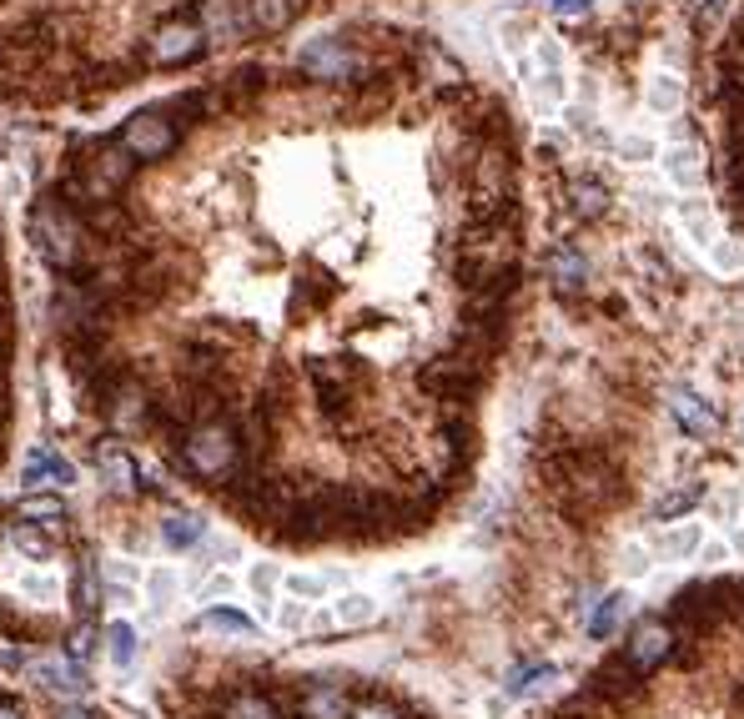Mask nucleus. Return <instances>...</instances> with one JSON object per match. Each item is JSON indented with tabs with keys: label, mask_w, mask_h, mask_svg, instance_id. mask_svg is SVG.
<instances>
[{
	"label": "nucleus",
	"mask_w": 744,
	"mask_h": 719,
	"mask_svg": "<svg viewBox=\"0 0 744 719\" xmlns=\"http://www.w3.org/2000/svg\"><path fill=\"white\" fill-rule=\"evenodd\" d=\"M669 413L680 418V428L690 432V438H715V428H719L715 407H709L694 388H669Z\"/></svg>",
	"instance_id": "14"
},
{
	"label": "nucleus",
	"mask_w": 744,
	"mask_h": 719,
	"mask_svg": "<svg viewBox=\"0 0 744 719\" xmlns=\"http://www.w3.org/2000/svg\"><path fill=\"white\" fill-rule=\"evenodd\" d=\"M680 96H684V86L674 76H659L649 86V106H654V111H674V106H680Z\"/></svg>",
	"instance_id": "34"
},
{
	"label": "nucleus",
	"mask_w": 744,
	"mask_h": 719,
	"mask_svg": "<svg viewBox=\"0 0 744 719\" xmlns=\"http://www.w3.org/2000/svg\"><path fill=\"white\" fill-rule=\"evenodd\" d=\"M694 544H699V528H680V534L664 538V553H690Z\"/></svg>",
	"instance_id": "37"
},
{
	"label": "nucleus",
	"mask_w": 744,
	"mask_h": 719,
	"mask_svg": "<svg viewBox=\"0 0 744 719\" xmlns=\"http://www.w3.org/2000/svg\"><path fill=\"white\" fill-rule=\"evenodd\" d=\"M719 71H724V81H730L734 92L744 96V40H730V46H724V56H719Z\"/></svg>",
	"instance_id": "33"
},
{
	"label": "nucleus",
	"mask_w": 744,
	"mask_h": 719,
	"mask_svg": "<svg viewBox=\"0 0 744 719\" xmlns=\"http://www.w3.org/2000/svg\"><path fill=\"white\" fill-rule=\"evenodd\" d=\"M347 719H403V709L388 705V699H363V705H353Z\"/></svg>",
	"instance_id": "36"
},
{
	"label": "nucleus",
	"mask_w": 744,
	"mask_h": 719,
	"mask_svg": "<svg viewBox=\"0 0 744 719\" xmlns=\"http://www.w3.org/2000/svg\"><path fill=\"white\" fill-rule=\"evenodd\" d=\"M202 46H207V40H202V26L186 21V15H171V21H161V26L146 36V61L151 65H186Z\"/></svg>",
	"instance_id": "6"
},
{
	"label": "nucleus",
	"mask_w": 744,
	"mask_h": 719,
	"mask_svg": "<svg viewBox=\"0 0 744 719\" xmlns=\"http://www.w3.org/2000/svg\"><path fill=\"white\" fill-rule=\"evenodd\" d=\"M734 186H740V192H744V151H740V157H734Z\"/></svg>",
	"instance_id": "45"
},
{
	"label": "nucleus",
	"mask_w": 744,
	"mask_h": 719,
	"mask_svg": "<svg viewBox=\"0 0 744 719\" xmlns=\"http://www.w3.org/2000/svg\"><path fill=\"white\" fill-rule=\"evenodd\" d=\"M544 272H549L553 292H563V297H574V292L588 288V261L574 242H553L549 257H544Z\"/></svg>",
	"instance_id": "12"
},
{
	"label": "nucleus",
	"mask_w": 744,
	"mask_h": 719,
	"mask_svg": "<svg viewBox=\"0 0 744 719\" xmlns=\"http://www.w3.org/2000/svg\"><path fill=\"white\" fill-rule=\"evenodd\" d=\"M31 236H36V252L51 261L61 277L81 272V261H86V217H81L71 202L61 196H40V207L31 211Z\"/></svg>",
	"instance_id": "3"
},
{
	"label": "nucleus",
	"mask_w": 744,
	"mask_h": 719,
	"mask_svg": "<svg viewBox=\"0 0 744 719\" xmlns=\"http://www.w3.org/2000/svg\"><path fill=\"white\" fill-rule=\"evenodd\" d=\"M247 11H252L257 36H277V31H288L307 11V0H247Z\"/></svg>",
	"instance_id": "18"
},
{
	"label": "nucleus",
	"mask_w": 744,
	"mask_h": 719,
	"mask_svg": "<svg viewBox=\"0 0 744 719\" xmlns=\"http://www.w3.org/2000/svg\"><path fill=\"white\" fill-rule=\"evenodd\" d=\"M569 207H574V217L594 222V217H603V211H609V186H603L594 171H584V176H569Z\"/></svg>",
	"instance_id": "19"
},
{
	"label": "nucleus",
	"mask_w": 744,
	"mask_h": 719,
	"mask_svg": "<svg viewBox=\"0 0 744 719\" xmlns=\"http://www.w3.org/2000/svg\"><path fill=\"white\" fill-rule=\"evenodd\" d=\"M0 719H26V715H21V705H11V699H0Z\"/></svg>",
	"instance_id": "44"
},
{
	"label": "nucleus",
	"mask_w": 744,
	"mask_h": 719,
	"mask_svg": "<svg viewBox=\"0 0 744 719\" xmlns=\"http://www.w3.org/2000/svg\"><path fill=\"white\" fill-rule=\"evenodd\" d=\"M56 719H96V715H92V709H81V705H65Z\"/></svg>",
	"instance_id": "42"
},
{
	"label": "nucleus",
	"mask_w": 744,
	"mask_h": 719,
	"mask_svg": "<svg viewBox=\"0 0 744 719\" xmlns=\"http://www.w3.org/2000/svg\"><path fill=\"white\" fill-rule=\"evenodd\" d=\"M71 478H76V473H71V463H65L51 443H40L36 453L26 458V488H31V493H51V488H65Z\"/></svg>",
	"instance_id": "15"
},
{
	"label": "nucleus",
	"mask_w": 744,
	"mask_h": 719,
	"mask_svg": "<svg viewBox=\"0 0 744 719\" xmlns=\"http://www.w3.org/2000/svg\"><path fill=\"white\" fill-rule=\"evenodd\" d=\"M96 473H101V484L111 488V493H136V463H131V453L121 448V438H101L96 443Z\"/></svg>",
	"instance_id": "13"
},
{
	"label": "nucleus",
	"mask_w": 744,
	"mask_h": 719,
	"mask_svg": "<svg viewBox=\"0 0 744 719\" xmlns=\"http://www.w3.org/2000/svg\"><path fill=\"white\" fill-rule=\"evenodd\" d=\"M11 544H15V553H26V559H36V563L56 553V544L40 534L36 523H15V528H11Z\"/></svg>",
	"instance_id": "26"
},
{
	"label": "nucleus",
	"mask_w": 744,
	"mask_h": 719,
	"mask_svg": "<svg viewBox=\"0 0 744 719\" xmlns=\"http://www.w3.org/2000/svg\"><path fill=\"white\" fill-rule=\"evenodd\" d=\"M96 639H101V629H96L92 619H81V629L71 634V659H81V665H86V659L96 654Z\"/></svg>",
	"instance_id": "35"
},
{
	"label": "nucleus",
	"mask_w": 744,
	"mask_h": 719,
	"mask_svg": "<svg viewBox=\"0 0 744 719\" xmlns=\"http://www.w3.org/2000/svg\"><path fill=\"white\" fill-rule=\"evenodd\" d=\"M699 498H705V488H699V484H690V488H674V493H669V498H659V503H654V519H659V523L680 519V513H690L694 503H699Z\"/></svg>",
	"instance_id": "30"
},
{
	"label": "nucleus",
	"mask_w": 744,
	"mask_h": 719,
	"mask_svg": "<svg viewBox=\"0 0 744 719\" xmlns=\"http://www.w3.org/2000/svg\"><path fill=\"white\" fill-rule=\"evenodd\" d=\"M644 569H649V563H644V553L629 549V574H644Z\"/></svg>",
	"instance_id": "43"
},
{
	"label": "nucleus",
	"mask_w": 744,
	"mask_h": 719,
	"mask_svg": "<svg viewBox=\"0 0 744 719\" xmlns=\"http://www.w3.org/2000/svg\"><path fill=\"white\" fill-rule=\"evenodd\" d=\"M131 171H136V161L126 157V146H121L117 136H111V142H86L76 157H71V167H65L56 196L71 202L76 211L106 207V202H121Z\"/></svg>",
	"instance_id": "1"
},
{
	"label": "nucleus",
	"mask_w": 744,
	"mask_h": 719,
	"mask_svg": "<svg viewBox=\"0 0 744 719\" xmlns=\"http://www.w3.org/2000/svg\"><path fill=\"white\" fill-rule=\"evenodd\" d=\"M182 468L202 484H232L236 468H242V438H236L232 418H202L192 428H182L171 438Z\"/></svg>",
	"instance_id": "2"
},
{
	"label": "nucleus",
	"mask_w": 744,
	"mask_h": 719,
	"mask_svg": "<svg viewBox=\"0 0 744 719\" xmlns=\"http://www.w3.org/2000/svg\"><path fill=\"white\" fill-rule=\"evenodd\" d=\"M196 26H202V40H211V46H236V40L257 36L247 0H202Z\"/></svg>",
	"instance_id": "7"
},
{
	"label": "nucleus",
	"mask_w": 744,
	"mask_h": 719,
	"mask_svg": "<svg viewBox=\"0 0 744 719\" xmlns=\"http://www.w3.org/2000/svg\"><path fill=\"white\" fill-rule=\"evenodd\" d=\"M101 644H106V659L117 669H131L136 665V629L126 624V619H117V624L101 629Z\"/></svg>",
	"instance_id": "22"
},
{
	"label": "nucleus",
	"mask_w": 744,
	"mask_h": 719,
	"mask_svg": "<svg viewBox=\"0 0 744 719\" xmlns=\"http://www.w3.org/2000/svg\"><path fill=\"white\" fill-rule=\"evenodd\" d=\"M297 715L302 719H347L353 715V699L342 684H307L297 699Z\"/></svg>",
	"instance_id": "16"
},
{
	"label": "nucleus",
	"mask_w": 744,
	"mask_h": 719,
	"mask_svg": "<svg viewBox=\"0 0 744 719\" xmlns=\"http://www.w3.org/2000/svg\"><path fill=\"white\" fill-rule=\"evenodd\" d=\"M252 588H257V594H272V569H267V563L252 569Z\"/></svg>",
	"instance_id": "41"
},
{
	"label": "nucleus",
	"mask_w": 744,
	"mask_h": 719,
	"mask_svg": "<svg viewBox=\"0 0 744 719\" xmlns=\"http://www.w3.org/2000/svg\"><path fill=\"white\" fill-rule=\"evenodd\" d=\"M117 142L126 146L131 161H161V157H171V151H176L182 126H176V117H171L167 106H146V111H136V117L121 126Z\"/></svg>",
	"instance_id": "4"
},
{
	"label": "nucleus",
	"mask_w": 744,
	"mask_h": 719,
	"mask_svg": "<svg viewBox=\"0 0 744 719\" xmlns=\"http://www.w3.org/2000/svg\"><path fill=\"white\" fill-rule=\"evenodd\" d=\"M196 634H232V639H257V624L247 614H232V609H207V614L192 619Z\"/></svg>",
	"instance_id": "21"
},
{
	"label": "nucleus",
	"mask_w": 744,
	"mask_h": 719,
	"mask_svg": "<svg viewBox=\"0 0 744 719\" xmlns=\"http://www.w3.org/2000/svg\"><path fill=\"white\" fill-rule=\"evenodd\" d=\"M207 538V528L192 519V513H171V519H161V544L167 549H196Z\"/></svg>",
	"instance_id": "25"
},
{
	"label": "nucleus",
	"mask_w": 744,
	"mask_h": 719,
	"mask_svg": "<svg viewBox=\"0 0 744 719\" xmlns=\"http://www.w3.org/2000/svg\"><path fill=\"white\" fill-rule=\"evenodd\" d=\"M544 5H549L553 15H588V5H594V0H544Z\"/></svg>",
	"instance_id": "39"
},
{
	"label": "nucleus",
	"mask_w": 744,
	"mask_h": 719,
	"mask_svg": "<svg viewBox=\"0 0 744 719\" xmlns=\"http://www.w3.org/2000/svg\"><path fill=\"white\" fill-rule=\"evenodd\" d=\"M222 719H282V715H277V705L267 699V694H257V690H236V694H227Z\"/></svg>",
	"instance_id": "23"
},
{
	"label": "nucleus",
	"mask_w": 744,
	"mask_h": 719,
	"mask_svg": "<svg viewBox=\"0 0 744 719\" xmlns=\"http://www.w3.org/2000/svg\"><path fill=\"white\" fill-rule=\"evenodd\" d=\"M734 709H740V715H744V690H740V694H734Z\"/></svg>",
	"instance_id": "46"
},
{
	"label": "nucleus",
	"mask_w": 744,
	"mask_h": 719,
	"mask_svg": "<svg viewBox=\"0 0 744 719\" xmlns=\"http://www.w3.org/2000/svg\"><path fill=\"white\" fill-rule=\"evenodd\" d=\"M15 519L36 523V528H65V503L56 493H26L15 503Z\"/></svg>",
	"instance_id": "20"
},
{
	"label": "nucleus",
	"mask_w": 744,
	"mask_h": 719,
	"mask_svg": "<svg viewBox=\"0 0 744 719\" xmlns=\"http://www.w3.org/2000/svg\"><path fill=\"white\" fill-rule=\"evenodd\" d=\"M96 609H101V574H96V559L86 553L76 569V614L96 619Z\"/></svg>",
	"instance_id": "24"
},
{
	"label": "nucleus",
	"mask_w": 744,
	"mask_h": 719,
	"mask_svg": "<svg viewBox=\"0 0 744 719\" xmlns=\"http://www.w3.org/2000/svg\"><path fill=\"white\" fill-rule=\"evenodd\" d=\"M136 578H142V569H136V563H111V569H106V584H136Z\"/></svg>",
	"instance_id": "38"
},
{
	"label": "nucleus",
	"mask_w": 744,
	"mask_h": 719,
	"mask_svg": "<svg viewBox=\"0 0 744 719\" xmlns=\"http://www.w3.org/2000/svg\"><path fill=\"white\" fill-rule=\"evenodd\" d=\"M639 684H644V674L629 665L624 654H614V659L594 674V694H603V699H634V694H639Z\"/></svg>",
	"instance_id": "17"
},
{
	"label": "nucleus",
	"mask_w": 744,
	"mask_h": 719,
	"mask_svg": "<svg viewBox=\"0 0 744 719\" xmlns=\"http://www.w3.org/2000/svg\"><path fill=\"white\" fill-rule=\"evenodd\" d=\"M222 594H232V578L227 574H211L207 584H202V599H222Z\"/></svg>",
	"instance_id": "40"
},
{
	"label": "nucleus",
	"mask_w": 744,
	"mask_h": 719,
	"mask_svg": "<svg viewBox=\"0 0 744 719\" xmlns=\"http://www.w3.org/2000/svg\"><path fill=\"white\" fill-rule=\"evenodd\" d=\"M357 382H363V367H357L353 357H327V363L313 367V388H317V398H322L327 418H342V413L353 407Z\"/></svg>",
	"instance_id": "8"
},
{
	"label": "nucleus",
	"mask_w": 744,
	"mask_h": 719,
	"mask_svg": "<svg viewBox=\"0 0 744 719\" xmlns=\"http://www.w3.org/2000/svg\"><path fill=\"white\" fill-rule=\"evenodd\" d=\"M367 624H378V604L367 599V594H342L327 614H313L317 634H353V629H367Z\"/></svg>",
	"instance_id": "10"
},
{
	"label": "nucleus",
	"mask_w": 744,
	"mask_h": 719,
	"mask_svg": "<svg viewBox=\"0 0 744 719\" xmlns=\"http://www.w3.org/2000/svg\"><path fill=\"white\" fill-rule=\"evenodd\" d=\"M669 654H674V634H669L664 619H639V624H634V634H629V644H624V659L639 669V674L659 669Z\"/></svg>",
	"instance_id": "9"
},
{
	"label": "nucleus",
	"mask_w": 744,
	"mask_h": 719,
	"mask_svg": "<svg viewBox=\"0 0 744 719\" xmlns=\"http://www.w3.org/2000/svg\"><path fill=\"white\" fill-rule=\"evenodd\" d=\"M26 674L36 680V690H51V694H86V665L81 659H56V654H40L31 659Z\"/></svg>",
	"instance_id": "11"
},
{
	"label": "nucleus",
	"mask_w": 744,
	"mask_h": 719,
	"mask_svg": "<svg viewBox=\"0 0 744 719\" xmlns=\"http://www.w3.org/2000/svg\"><path fill=\"white\" fill-rule=\"evenodd\" d=\"M272 624L282 629V634H307V624H313V604L307 599H282L272 609Z\"/></svg>",
	"instance_id": "28"
},
{
	"label": "nucleus",
	"mask_w": 744,
	"mask_h": 719,
	"mask_svg": "<svg viewBox=\"0 0 744 719\" xmlns=\"http://www.w3.org/2000/svg\"><path fill=\"white\" fill-rule=\"evenodd\" d=\"M176 588H182V578L171 574V569H157V574L146 578V599H151V609H157V614H167V609H171Z\"/></svg>",
	"instance_id": "31"
},
{
	"label": "nucleus",
	"mask_w": 744,
	"mask_h": 719,
	"mask_svg": "<svg viewBox=\"0 0 744 719\" xmlns=\"http://www.w3.org/2000/svg\"><path fill=\"white\" fill-rule=\"evenodd\" d=\"M297 71L307 81H353V76H363V56L342 36H313L297 51Z\"/></svg>",
	"instance_id": "5"
},
{
	"label": "nucleus",
	"mask_w": 744,
	"mask_h": 719,
	"mask_svg": "<svg viewBox=\"0 0 744 719\" xmlns=\"http://www.w3.org/2000/svg\"><path fill=\"white\" fill-rule=\"evenodd\" d=\"M740 40H744V26H740Z\"/></svg>",
	"instance_id": "47"
},
{
	"label": "nucleus",
	"mask_w": 744,
	"mask_h": 719,
	"mask_svg": "<svg viewBox=\"0 0 744 719\" xmlns=\"http://www.w3.org/2000/svg\"><path fill=\"white\" fill-rule=\"evenodd\" d=\"M664 171L680 186H699V182H705V167H699V157H694L690 146H674V151L664 157Z\"/></svg>",
	"instance_id": "29"
},
{
	"label": "nucleus",
	"mask_w": 744,
	"mask_h": 719,
	"mask_svg": "<svg viewBox=\"0 0 744 719\" xmlns=\"http://www.w3.org/2000/svg\"><path fill=\"white\" fill-rule=\"evenodd\" d=\"M624 614H629V594H609V599L599 604V614L588 619V634H594V639H609Z\"/></svg>",
	"instance_id": "27"
},
{
	"label": "nucleus",
	"mask_w": 744,
	"mask_h": 719,
	"mask_svg": "<svg viewBox=\"0 0 744 719\" xmlns=\"http://www.w3.org/2000/svg\"><path fill=\"white\" fill-rule=\"evenodd\" d=\"M282 584H288L292 599H322L327 588L338 584V574H288Z\"/></svg>",
	"instance_id": "32"
}]
</instances>
